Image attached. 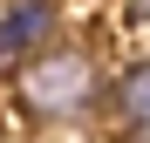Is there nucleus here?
<instances>
[{"label":"nucleus","instance_id":"f257e3e1","mask_svg":"<svg viewBox=\"0 0 150 143\" xmlns=\"http://www.w3.org/2000/svg\"><path fill=\"white\" fill-rule=\"evenodd\" d=\"M7 82H14V109L28 116V123H75V116H89L109 95L96 55H89V48H68V41L34 48Z\"/></svg>","mask_w":150,"mask_h":143},{"label":"nucleus","instance_id":"f03ea898","mask_svg":"<svg viewBox=\"0 0 150 143\" xmlns=\"http://www.w3.org/2000/svg\"><path fill=\"white\" fill-rule=\"evenodd\" d=\"M109 109H116V130L123 136H150V55L130 61L109 82Z\"/></svg>","mask_w":150,"mask_h":143},{"label":"nucleus","instance_id":"7ed1b4c3","mask_svg":"<svg viewBox=\"0 0 150 143\" xmlns=\"http://www.w3.org/2000/svg\"><path fill=\"white\" fill-rule=\"evenodd\" d=\"M0 20H7V27L21 34V48L34 55V48H48V41H55L62 7H55V0H7V7H0Z\"/></svg>","mask_w":150,"mask_h":143},{"label":"nucleus","instance_id":"20e7f679","mask_svg":"<svg viewBox=\"0 0 150 143\" xmlns=\"http://www.w3.org/2000/svg\"><path fill=\"white\" fill-rule=\"evenodd\" d=\"M21 61H28V48H21V34L7 27V20H0V75H14Z\"/></svg>","mask_w":150,"mask_h":143},{"label":"nucleus","instance_id":"39448f33","mask_svg":"<svg viewBox=\"0 0 150 143\" xmlns=\"http://www.w3.org/2000/svg\"><path fill=\"white\" fill-rule=\"evenodd\" d=\"M130 20H143V27H150V0H130Z\"/></svg>","mask_w":150,"mask_h":143},{"label":"nucleus","instance_id":"423d86ee","mask_svg":"<svg viewBox=\"0 0 150 143\" xmlns=\"http://www.w3.org/2000/svg\"><path fill=\"white\" fill-rule=\"evenodd\" d=\"M123 143H150V136H123Z\"/></svg>","mask_w":150,"mask_h":143}]
</instances>
